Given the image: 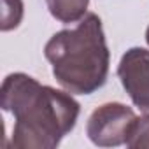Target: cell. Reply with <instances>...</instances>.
Instances as JSON below:
<instances>
[{"label": "cell", "instance_id": "obj_1", "mask_svg": "<svg viewBox=\"0 0 149 149\" xmlns=\"http://www.w3.org/2000/svg\"><path fill=\"white\" fill-rule=\"evenodd\" d=\"M2 109L16 119L11 147L53 149L74 130L79 104L68 93L42 86L33 77L16 72L7 76L0 90Z\"/></svg>", "mask_w": 149, "mask_h": 149}, {"label": "cell", "instance_id": "obj_2", "mask_svg": "<svg viewBox=\"0 0 149 149\" xmlns=\"http://www.w3.org/2000/svg\"><path fill=\"white\" fill-rule=\"evenodd\" d=\"M44 54L53 65V76L70 93L91 95L100 90L109 74V49L97 14H86L72 30L54 33Z\"/></svg>", "mask_w": 149, "mask_h": 149}, {"label": "cell", "instance_id": "obj_3", "mask_svg": "<svg viewBox=\"0 0 149 149\" xmlns=\"http://www.w3.org/2000/svg\"><path fill=\"white\" fill-rule=\"evenodd\" d=\"M135 118V112L123 104H104L95 109L88 119V137L98 147H116L126 144V137Z\"/></svg>", "mask_w": 149, "mask_h": 149}, {"label": "cell", "instance_id": "obj_4", "mask_svg": "<svg viewBox=\"0 0 149 149\" xmlns=\"http://www.w3.org/2000/svg\"><path fill=\"white\" fill-rule=\"evenodd\" d=\"M118 76L135 107L149 114V51L128 49L118 65Z\"/></svg>", "mask_w": 149, "mask_h": 149}, {"label": "cell", "instance_id": "obj_5", "mask_svg": "<svg viewBox=\"0 0 149 149\" xmlns=\"http://www.w3.org/2000/svg\"><path fill=\"white\" fill-rule=\"evenodd\" d=\"M51 16L61 23H76L86 16L90 0H46Z\"/></svg>", "mask_w": 149, "mask_h": 149}, {"label": "cell", "instance_id": "obj_6", "mask_svg": "<svg viewBox=\"0 0 149 149\" xmlns=\"http://www.w3.org/2000/svg\"><path fill=\"white\" fill-rule=\"evenodd\" d=\"M126 146L132 149L149 147V114L142 118H135L126 137Z\"/></svg>", "mask_w": 149, "mask_h": 149}, {"label": "cell", "instance_id": "obj_7", "mask_svg": "<svg viewBox=\"0 0 149 149\" xmlns=\"http://www.w3.org/2000/svg\"><path fill=\"white\" fill-rule=\"evenodd\" d=\"M2 30L9 32L16 28L23 18V2L21 0H2Z\"/></svg>", "mask_w": 149, "mask_h": 149}, {"label": "cell", "instance_id": "obj_8", "mask_svg": "<svg viewBox=\"0 0 149 149\" xmlns=\"http://www.w3.org/2000/svg\"><path fill=\"white\" fill-rule=\"evenodd\" d=\"M146 40H147V44H149V26H147V32H146Z\"/></svg>", "mask_w": 149, "mask_h": 149}]
</instances>
